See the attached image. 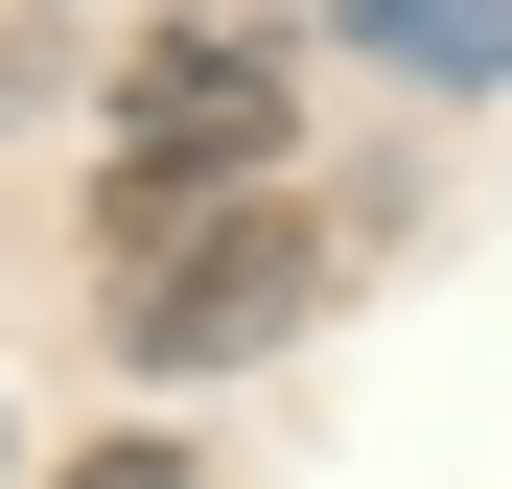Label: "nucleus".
I'll return each instance as SVG.
<instances>
[{"mask_svg": "<svg viewBox=\"0 0 512 489\" xmlns=\"http://www.w3.org/2000/svg\"><path fill=\"white\" fill-rule=\"evenodd\" d=\"M303 303H326V210H303V187H256V210L187 233V257H140V280H117V350H140V373H256Z\"/></svg>", "mask_w": 512, "mask_h": 489, "instance_id": "obj_2", "label": "nucleus"}, {"mask_svg": "<svg viewBox=\"0 0 512 489\" xmlns=\"http://www.w3.org/2000/svg\"><path fill=\"white\" fill-rule=\"evenodd\" d=\"M350 47L419 94H512V0H350Z\"/></svg>", "mask_w": 512, "mask_h": 489, "instance_id": "obj_3", "label": "nucleus"}, {"mask_svg": "<svg viewBox=\"0 0 512 489\" xmlns=\"http://www.w3.org/2000/svg\"><path fill=\"white\" fill-rule=\"evenodd\" d=\"M280 140H303V47L280 24H140L117 47V163H94V257L140 280V257H187L210 210H256L280 187Z\"/></svg>", "mask_w": 512, "mask_h": 489, "instance_id": "obj_1", "label": "nucleus"}, {"mask_svg": "<svg viewBox=\"0 0 512 489\" xmlns=\"http://www.w3.org/2000/svg\"><path fill=\"white\" fill-rule=\"evenodd\" d=\"M47 489H210V466H187V443H70Z\"/></svg>", "mask_w": 512, "mask_h": 489, "instance_id": "obj_4", "label": "nucleus"}]
</instances>
